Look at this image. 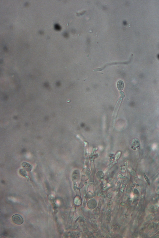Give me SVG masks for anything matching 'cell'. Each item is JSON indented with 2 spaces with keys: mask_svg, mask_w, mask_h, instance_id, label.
I'll return each instance as SVG.
<instances>
[{
  "mask_svg": "<svg viewBox=\"0 0 159 238\" xmlns=\"http://www.w3.org/2000/svg\"><path fill=\"white\" fill-rule=\"evenodd\" d=\"M12 220L15 224L20 225L23 223V219L22 216L19 214H16L12 217Z\"/></svg>",
  "mask_w": 159,
  "mask_h": 238,
  "instance_id": "6da1fadb",
  "label": "cell"
},
{
  "mask_svg": "<svg viewBox=\"0 0 159 238\" xmlns=\"http://www.w3.org/2000/svg\"><path fill=\"white\" fill-rule=\"evenodd\" d=\"M19 173L22 176L26 177L27 176V172L24 169H21L19 170Z\"/></svg>",
  "mask_w": 159,
  "mask_h": 238,
  "instance_id": "277c9868",
  "label": "cell"
},
{
  "mask_svg": "<svg viewBox=\"0 0 159 238\" xmlns=\"http://www.w3.org/2000/svg\"><path fill=\"white\" fill-rule=\"evenodd\" d=\"M144 176L145 179L146 181L147 182V183L149 185H150V182L149 181V179L148 177L145 174L144 175Z\"/></svg>",
  "mask_w": 159,
  "mask_h": 238,
  "instance_id": "5b68a950",
  "label": "cell"
},
{
  "mask_svg": "<svg viewBox=\"0 0 159 238\" xmlns=\"http://www.w3.org/2000/svg\"><path fill=\"white\" fill-rule=\"evenodd\" d=\"M124 83L122 80H119L117 83V87L118 90L120 91H122L124 88Z\"/></svg>",
  "mask_w": 159,
  "mask_h": 238,
  "instance_id": "3957f363",
  "label": "cell"
},
{
  "mask_svg": "<svg viewBox=\"0 0 159 238\" xmlns=\"http://www.w3.org/2000/svg\"><path fill=\"white\" fill-rule=\"evenodd\" d=\"M22 165L23 168L26 171L30 172L32 170V166L28 162H22Z\"/></svg>",
  "mask_w": 159,
  "mask_h": 238,
  "instance_id": "7a4b0ae2",
  "label": "cell"
}]
</instances>
